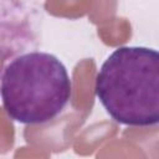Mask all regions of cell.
Segmentation results:
<instances>
[{
    "label": "cell",
    "instance_id": "obj_1",
    "mask_svg": "<svg viewBox=\"0 0 159 159\" xmlns=\"http://www.w3.org/2000/svg\"><path fill=\"white\" fill-rule=\"evenodd\" d=\"M96 96L117 123L149 127L159 122V55L138 46L116 48L103 62Z\"/></svg>",
    "mask_w": 159,
    "mask_h": 159
},
{
    "label": "cell",
    "instance_id": "obj_2",
    "mask_svg": "<svg viewBox=\"0 0 159 159\" xmlns=\"http://www.w3.org/2000/svg\"><path fill=\"white\" fill-rule=\"evenodd\" d=\"M71 80L53 55L25 52L10 61L1 76L0 96L10 119L41 124L56 118L71 98Z\"/></svg>",
    "mask_w": 159,
    "mask_h": 159
},
{
    "label": "cell",
    "instance_id": "obj_3",
    "mask_svg": "<svg viewBox=\"0 0 159 159\" xmlns=\"http://www.w3.org/2000/svg\"><path fill=\"white\" fill-rule=\"evenodd\" d=\"M39 20L29 0H0V81L10 61L37 46Z\"/></svg>",
    "mask_w": 159,
    "mask_h": 159
}]
</instances>
